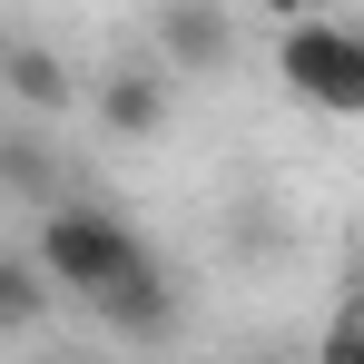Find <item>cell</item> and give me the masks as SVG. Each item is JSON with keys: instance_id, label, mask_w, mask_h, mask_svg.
<instances>
[{"instance_id": "cell-1", "label": "cell", "mask_w": 364, "mask_h": 364, "mask_svg": "<svg viewBox=\"0 0 364 364\" xmlns=\"http://www.w3.org/2000/svg\"><path fill=\"white\" fill-rule=\"evenodd\" d=\"M30 246H40V266L60 276V296H79V305H99L109 286H128V276L158 266L148 237H138L128 217H109V207H89V197H50L40 227H30Z\"/></svg>"}, {"instance_id": "cell-2", "label": "cell", "mask_w": 364, "mask_h": 364, "mask_svg": "<svg viewBox=\"0 0 364 364\" xmlns=\"http://www.w3.org/2000/svg\"><path fill=\"white\" fill-rule=\"evenodd\" d=\"M276 79H286V99L305 109H325V119H364V30L355 20H286V40H276Z\"/></svg>"}, {"instance_id": "cell-3", "label": "cell", "mask_w": 364, "mask_h": 364, "mask_svg": "<svg viewBox=\"0 0 364 364\" xmlns=\"http://www.w3.org/2000/svg\"><path fill=\"white\" fill-rule=\"evenodd\" d=\"M148 50L178 69V79H217V69L237 60V20H227L217 0H158V30H148Z\"/></svg>"}, {"instance_id": "cell-4", "label": "cell", "mask_w": 364, "mask_h": 364, "mask_svg": "<svg viewBox=\"0 0 364 364\" xmlns=\"http://www.w3.org/2000/svg\"><path fill=\"white\" fill-rule=\"evenodd\" d=\"M89 109H99V128H109V138H128V148H138V138H158V128H168V109H178V69H168V60H119L109 79H99V99H89Z\"/></svg>"}, {"instance_id": "cell-5", "label": "cell", "mask_w": 364, "mask_h": 364, "mask_svg": "<svg viewBox=\"0 0 364 364\" xmlns=\"http://www.w3.org/2000/svg\"><path fill=\"white\" fill-rule=\"evenodd\" d=\"M119 345H168L178 335V276L168 266H148V276H128V286H109V296L89 305Z\"/></svg>"}, {"instance_id": "cell-6", "label": "cell", "mask_w": 364, "mask_h": 364, "mask_svg": "<svg viewBox=\"0 0 364 364\" xmlns=\"http://www.w3.org/2000/svg\"><path fill=\"white\" fill-rule=\"evenodd\" d=\"M0 89H10V109H30V119H69V109H79L69 60L40 50V40H10V50H0Z\"/></svg>"}, {"instance_id": "cell-7", "label": "cell", "mask_w": 364, "mask_h": 364, "mask_svg": "<svg viewBox=\"0 0 364 364\" xmlns=\"http://www.w3.org/2000/svg\"><path fill=\"white\" fill-rule=\"evenodd\" d=\"M50 296H60V276L40 266V246L0 256V345H10V335H30V325L50 315Z\"/></svg>"}, {"instance_id": "cell-8", "label": "cell", "mask_w": 364, "mask_h": 364, "mask_svg": "<svg viewBox=\"0 0 364 364\" xmlns=\"http://www.w3.org/2000/svg\"><path fill=\"white\" fill-rule=\"evenodd\" d=\"M0 187L30 197V207H50V158H40L30 138H10V148H0Z\"/></svg>"}, {"instance_id": "cell-9", "label": "cell", "mask_w": 364, "mask_h": 364, "mask_svg": "<svg viewBox=\"0 0 364 364\" xmlns=\"http://www.w3.org/2000/svg\"><path fill=\"white\" fill-rule=\"evenodd\" d=\"M256 10H276V20H315L325 0H256Z\"/></svg>"}]
</instances>
